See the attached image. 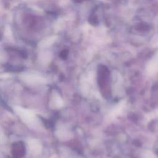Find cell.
I'll list each match as a JSON object with an SVG mask.
<instances>
[{
  "label": "cell",
  "instance_id": "1",
  "mask_svg": "<svg viewBox=\"0 0 158 158\" xmlns=\"http://www.w3.org/2000/svg\"><path fill=\"white\" fill-rule=\"evenodd\" d=\"M14 110L20 119L28 126H34L37 123L36 115L31 110L19 106H15Z\"/></svg>",
  "mask_w": 158,
  "mask_h": 158
},
{
  "label": "cell",
  "instance_id": "2",
  "mask_svg": "<svg viewBox=\"0 0 158 158\" xmlns=\"http://www.w3.org/2000/svg\"><path fill=\"white\" fill-rule=\"evenodd\" d=\"M28 149L30 153L32 155H38L40 153L42 145L40 141L36 139H30L28 141Z\"/></svg>",
  "mask_w": 158,
  "mask_h": 158
},
{
  "label": "cell",
  "instance_id": "3",
  "mask_svg": "<svg viewBox=\"0 0 158 158\" xmlns=\"http://www.w3.org/2000/svg\"><path fill=\"white\" fill-rule=\"evenodd\" d=\"M24 82L29 85H36L44 82V79L35 75H25L23 77Z\"/></svg>",
  "mask_w": 158,
  "mask_h": 158
},
{
  "label": "cell",
  "instance_id": "4",
  "mask_svg": "<svg viewBox=\"0 0 158 158\" xmlns=\"http://www.w3.org/2000/svg\"><path fill=\"white\" fill-rule=\"evenodd\" d=\"M62 104L63 102L61 98L60 97V95L57 93L54 92L49 102L50 107L52 109H59L61 107Z\"/></svg>",
  "mask_w": 158,
  "mask_h": 158
},
{
  "label": "cell",
  "instance_id": "5",
  "mask_svg": "<svg viewBox=\"0 0 158 158\" xmlns=\"http://www.w3.org/2000/svg\"><path fill=\"white\" fill-rule=\"evenodd\" d=\"M56 135L59 139L63 140L70 139V137L72 136L70 131L64 127H59L56 130Z\"/></svg>",
  "mask_w": 158,
  "mask_h": 158
}]
</instances>
